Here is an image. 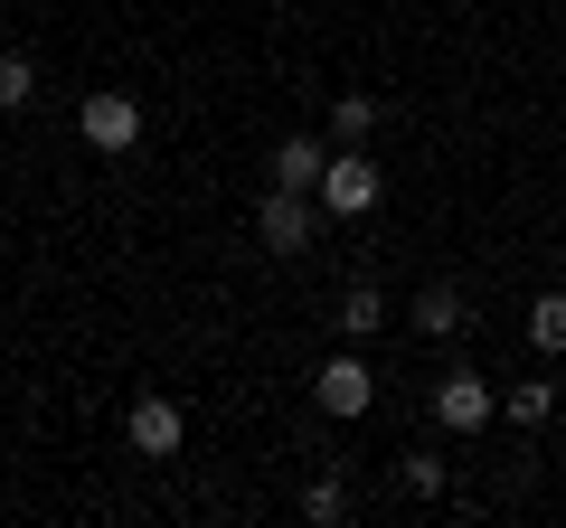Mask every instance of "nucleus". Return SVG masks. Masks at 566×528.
Masks as SVG:
<instances>
[{
    "mask_svg": "<svg viewBox=\"0 0 566 528\" xmlns=\"http://www.w3.org/2000/svg\"><path fill=\"white\" fill-rule=\"evenodd\" d=\"M463 321H472V303L453 284H424L416 293V330H424V340H463Z\"/></svg>",
    "mask_w": 566,
    "mask_h": 528,
    "instance_id": "8",
    "label": "nucleus"
},
{
    "mask_svg": "<svg viewBox=\"0 0 566 528\" xmlns=\"http://www.w3.org/2000/svg\"><path fill=\"white\" fill-rule=\"evenodd\" d=\"M322 208H331V218H368V208H378V161H359V151H331V170H322Z\"/></svg>",
    "mask_w": 566,
    "mask_h": 528,
    "instance_id": "5",
    "label": "nucleus"
},
{
    "mask_svg": "<svg viewBox=\"0 0 566 528\" xmlns=\"http://www.w3.org/2000/svg\"><path fill=\"white\" fill-rule=\"evenodd\" d=\"M491 415H501V397H491V378H472V368H453V378L434 387V425L444 434H482Z\"/></svg>",
    "mask_w": 566,
    "mask_h": 528,
    "instance_id": "4",
    "label": "nucleus"
},
{
    "mask_svg": "<svg viewBox=\"0 0 566 528\" xmlns=\"http://www.w3.org/2000/svg\"><path fill=\"white\" fill-rule=\"evenodd\" d=\"M397 482L416 490V500H444V453H424V444H416V453H397Z\"/></svg>",
    "mask_w": 566,
    "mask_h": 528,
    "instance_id": "12",
    "label": "nucleus"
},
{
    "mask_svg": "<svg viewBox=\"0 0 566 528\" xmlns=\"http://www.w3.org/2000/svg\"><path fill=\"white\" fill-rule=\"evenodd\" d=\"M547 406H557V387H547V378H528V387H510V397H501L510 425H547Z\"/></svg>",
    "mask_w": 566,
    "mask_h": 528,
    "instance_id": "14",
    "label": "nucleus"
},
{
    "mask_svg": "<svg viewBox=\"0 0 566 528\" xmlns=\"http://www.w3.org/2000/svg\"><path fill=\"white\" fill-rule=\"evenodd\" d=\"M322 170H331V151L312 142V133H293V142H274V189H312V199H322Z\"/></svg>",
    "mask_w": 566,
    "mask_h": 528,
    "instance_id": "7",
    "label": "nucleus"
},
{
    "mask_svg": "<svg viewBox=\"0 0 566 528\" xmlns=\"http://www.w3.org/2000/svg\"><path fill=\"white\" fill-rule=\"evenodd\" d=\"M378 123H387V104H378V95H340V104H331V142H340V151H359L368 133H378Z\"/></svg>",
    "mask_w": 566,
    "mask_h": 528,
    "instance_id": "9",
    "label": "nucleus"
},
{
    "mask_svg": "<svg viewBox=\"0 0 566 528\" xmlns=\"http://www.w3.org/2000/svg\"><path fill=\"white\" fill-rule=\"evenodd\" d=\"M312 397H322V415H368V397H378V378H368L359 359H322V378H312Z\"/></svg>",
    "mask_w": 566,
    "mask_h": 528,
    "instance_id": "6",
    "label": "nucleus"
},
{
    "mask_svg": "<svg viewBox=\"0 0 566 528\" xmlns=\"http://www.w3.org/2000/svg\"><path fill=\"white\" fill-rule=\"evenodd\" d=\"M331 321H340L349 340H378V330H387V293H378V284H349V293H340V311H331Z\"/></svg>",
    "mask_w": 566,
    "mask_h": 528,
    "instance_id": "10",
    "label": "nucleus"
},
{
    "mask_svg": "<svg viewBox=\"0 0 566 528\" xmlns=\"http://www.w3.org/2000/svg\"><path fill=\"white\" fill-rule=\"evenodd\" d=\"M303 519H322V528H340V519H349V482H340V472H322V482L303 490Z\"/></svg>",
    "mask_w": 566,
    "mask_h": 528,
    "instance_id": "13",
    "label": "nucleus"
},
{
    "mask_svg": "<svg viewBox=\"0 0 566 528\" xmlns=\"http://www.w3.org/2000/svg\"><path fill=\"white\" fill-rule=\"evenodd\" d=\"M29 95H39V66H29V57H0V114H20Z\"/></svg>",
    "mask_w": 566,
    "mask_h": 528,
    "instance_id": "15",
    "label": "nucleus"
},
{
    "mask_svg": "<svg viewBox=\"0 0 566 528\" xmlns=\"http://www.w3.org/2000/svg\"><path fill=\"white\" fill-rule=\"evenodd\" d=\"M76 133H85L95 151H133V142H142V104L123 95V85H95V95L76 104Z\"/></svg>",
    "mask_w": 566,
    "mask_h": 528,
    "instance_id": "2",
    "label": "nucleus"
},
{
    "mask_svg": "<svg viewBox=\"0 0 566 528\" xmlns=\"http://www.w3.org/2000/svg\"><path fill=\"white\" fill-rule=\"evenodd\" d=\"M123 434H133L142 463H170V453L189 444V415L170 406V397H133V415H123Z\"/></svg>",
    "mask_w": 566,
    "mask_h": 528,
    "instance_id": "3",
    "label": "nucleus"
},
{
    "mask_svg": "<svg viewBox=\"0 0 566 528\" xmlns=\"http://www.w3.org/2000/svg\"><path fill=\"white\" fill-rule=\"evenodd\" d=\"M322 218H331V208L312 199V189H264V208H255V236H264V255H303V245L322 236Z\"/></svg>",
    "mask_w": 566,
    "mask_h": 528,
    "instance_id": "1",
    "label": "nucleus"
},
{
    "mask_svg": "<svg viewBox=\"0 0 566 528\" xmlns=\"http://www.w3.org/2000/svg\"><path fill=\"white\" fill-rule=\"evenodd\" d=\"M528 349L538 359H566V293H538L528 303Z\"/></svg>",
    "mask_w": 566,
    "mask_h": 528,
    "instance_id": "11",
    "label": "nucleus"
},
{
    "mask_svg": "<svg viewBox=\"0 0 566 528\" xmlns=\"http://www.w3.org/2000/svg\"><path fill=\"white\" fill-rule=\"evenodd\" d=\"M557 434H566V406H557Z\"/></svg>",
    "mask_w": 566,
    "mask_h": 528,
    "instance_id": "16",
    "label": "nucleus"
}]
</instances>
